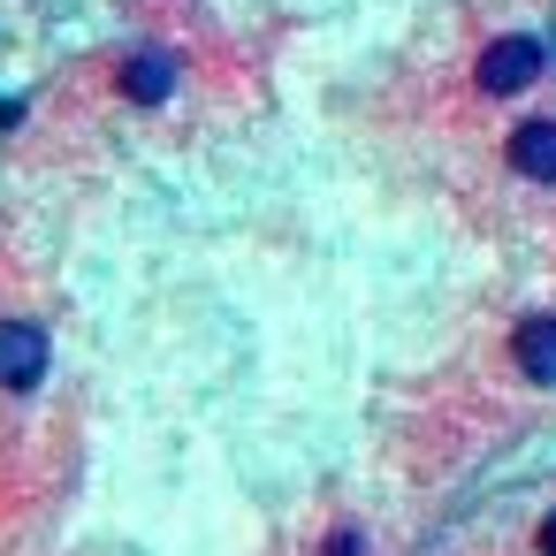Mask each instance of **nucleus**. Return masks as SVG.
Segmentation results:
<instances>
[{
	"mask_svg": "<svg viewBox=\"0 0 556 556\" xmlns=\"http://www.w3.org/2000/svg\"><path fill=\"white\" fill-rule=\"evenodd\" d=\"M168 92H176V62L161 47H138L130 70H123V100L130 108H168Z\"/></svg>",
	"mask_w": 556,
	"mask_h": 556,
	"instance_id": "nucleus-3",
	"label": "nucleus"
},
{
	"mask_svg": "<svg viewBox=\"0 0 556 556\" xmlns=\"http://www.w3.org/2000/svg\"><path fill=\"white\" fill-rule=\"evenodd\" d=\"M510 358H518V374H526V381L556 389V313H533V320L510 336Z\"/></svg>",
	"mask_w": 556,
	"mask_h": 556,
	"instance_id": "nucleus-5",
	"label": "nucleus"
},
{
	"mask_svg": "<svg viewBox=\"0 0 556 556\" xmlns=\"http://www.w3.org/2000/svg\"><path fill=\"white\" fill-rule=\"evenodd\" d=\"M328 556H366V541H358V526H343V533L328 541Z\"/></svg>",
	"mask_w": 556,
	"mask_h": 556,
	"instance_id": "nucleus-6",
	"label": "nucleus"
},
{
	"mask_svg": "<svg viewBox=\"0 0 556 556\" xmlns=\"http://www.w3.org/2000/svg\"><path fill=\"white\" fill-rule=\"evenodd\" d=\"M39 381H47V328L0 320V389H39Z\"/></svg>",
	"mask_w": 556,
	"mask_h": 556,
	"instance_id": "nucleus-2",
	"label": "nucleus"
},
{
	"mask_svg": "<svg viewBox=\"0 0 556 556\" xmlns=\"http://www.w3.org/2000/svg\"><path fill=\"white\" fill-rule=\"evenodd\" d=\"M503 161L526 176V184H556V123H518Z\"/></svg>",
	"mask_w": 556,
	"mask_h": 556,
	"instance_id": "nucleus-4",
	"label": "nucleus"
},
{
	"mask_svg": "<svg viewBox=\"0 0 556 556\" xmlns=\"http://www.w3.org/2000/svg\"><path fill=\"white\" fill-rule=\"evenodd\" d=\"M541 77V39H495L488 54H480V70H472V85L488 92V100H510V92H526Z\"/></svg>",
	"mask_w": 556,
	"mask_h": 556,
	"instance_id": "nucleus-1",
	"label": "nucleus"
},
{
	"mask_svg": "<svg viewBox=\"0 0 556 556\" xmlns=\"http://www.w3.org/2000/svg\"><path fill=\"white\" fill-rule=\"evenodd\" d=\"M541 556H556V518H548V526H541Z\"/></svg>",
	"mask_w": 556,
	"mask_h": 556,
	"instance_id": "nucleus-7",
	"label": "nucleus"
}]
</instances>
